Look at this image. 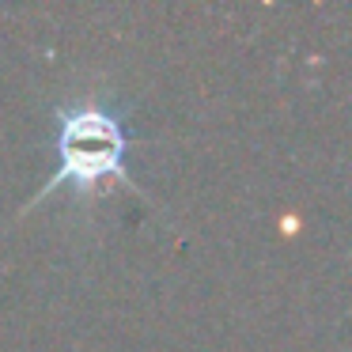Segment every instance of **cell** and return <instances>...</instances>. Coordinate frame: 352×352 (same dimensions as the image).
Here are the masks:
<instances>
[{"instance_id": "obj_1", "label": "cell", "mask_w": 352, "mask_h": 352, "mask_svg": "<svg viewBox=\"0 0 352 352\" xmlns=\"http://www.w3.org/2000/svg\"><path fill=\"white\" fill-rule=\"evenodd\" d=\"M57 152H61V167L46 182V190L38 193V201L61 190V186L91 190V186H102L107 178H118V182L140 193V186H133L129 170H125V133L107 110L87 107L65 114L61 133H57Z\"/></svg>"}]
</instances>
